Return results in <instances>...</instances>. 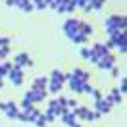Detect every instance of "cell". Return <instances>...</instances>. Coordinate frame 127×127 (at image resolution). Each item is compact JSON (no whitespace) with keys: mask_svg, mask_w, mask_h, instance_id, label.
<instances>
[{"mask_svg":"<svg viewBox=\"0 0 127 127\" xmlns=\"http://www.w3.org/2000/svg\"><path fill=\"white\" fill-rule=\"evenodd\" d=\"M127 27V21H125V16H110L104 23V29L106 31H125Z\"/></svg>","mask_w":127,"mask_h":127,"instance_id":"6da1fadb","label":"cell"},{"mask_svg":"<svg viewBox=\"0 0 127 127\" xmlns=\"http://www.w3.org/2000/svg\"><path fill=\"white\" fill-rule=\"evenodd\" d=\"M23 98L31 100L33 104H37V102H44V100L48 98V91H46V89H29V91L25 93Z\"/></svg>","mask_w":127,"mask_h":127,"instance_id":"7a4b0ae2","label":"cell"},{"mask_svg":"<svg viewBox=\"0 0 127 127\" xmlns=\"http://www.w3.org/2000/svg\"><path fill=\"white\" fill-rule=\"evenodd\" d=\"M8 77H10V81H12V85H14V87H19V85H23V79H25V75H23V67L14 64V67H12V71L8 73Z\"/></svg>","mask_w":127,"mask_h":127,"instance_id":"3957f363","label":"cell"},{"mask_svg":"<svg viewBox=\"0 0 127 127\" xmlns=\"http://www.w3.org/2000/svg\"><path fill=\"white\" fill-rule=\"evenodd\" d=\"M62 31L65 33V37H67V39H71L73 35L79 31V19H75V17H69V19L64 23Z\"/></svg>","mask_w":127,"mask_h":127,"instance_id":"277c9868","label":"cell"},{"mask_svg":"<svg viewBox=\"0 0 127 127\" xmlns=\"http://www.w3.org/2000/svg\"><path fill=\"white\" fill-rule=\"evenodd\" d=\"M96 65H98V69H106V71H110L112 67L116 65V58H114L112 54H106V56L100 58V62L96 64Z\"/></svg>","mask_w":127,"mask_h":127,"instance_id":"5b68a950","label":"cell"},{"mask_svg":"<svg viewBox=\"0 0 127 127\" xmlns=\"http://www.w3.org/2000/svg\"><path fill=\"white\" fill-rule=\"evenodd\" d=\"M95 108H96L98 114H108L110 108H112V102L108 100V96H102L100 100H96V102H95Z\"/></svg>","mask_w":127,"mask_h":127,"instance_id":"8992f818","label":"cell"},{"mask_svg":"<svg viewBox=\"0 0 127 127\" xmlns=\"http://www.w3.org/2000/svg\"><path fill=\"white\" fill-rule=\"evenodd\" d=\"M4 114H6L10 119H17V114H19L17 104L14 102V100H8V102H6V110H4Z\"/></svg>","mask_w":127,"mask_h":127,"instance_id":"52a82bcc","label":"cell"},{"mask_svg":"<svg viewBox=\"0 0 127 127\" xmlns=\"http://www.w3.org/2000/svg\"><path fill=\"white\" fill-rule=\"evenodd\" d=\"M14 64H16V65H21V67H31L33 60L27 54H17L16 58H14Z\"/></svg>","mask_w":127,"mask_h":127,"instance_id":"ba28073f","label":"cell"},{"mask_svg":"<svg viewBox=\"0 0 127 127\" xmlns=\"http://www.w3.org/2000/svg\"><path fill=\"white\" fill-rule=\"evenodd\" d=\"M79 33L85 37V39H89L93 33H95V27L91 23H85V21H79Z\"/></svg>","mask_w":127,"mask_h":127,"instance_id":"9c48e42d","label":"cell"},{"mask_svg":"<svg viewBox=\"0 0 127 127\" xmlns=\"http://www.w3.org/2000/svg\"><path fill=\"white\" fill-rule=\"evenodd\" d=\"M106 96H108V100H110L112 104H119L121 100H123V95L119 93L118 89H112V93H110V95H106Z\"/></svg>","mask_w":127,"mask_h":127,"instance_id":"30bf717a","label":"cell"},{"mask_svg":"<svg viewBox=\"0 0 127 127\" xmlns=\"http://www.w3.org/2000/svg\"><path fill=\"white\" fill-rule=\"evenodd\" d=\"M48 81H58V83H65V81H67V75H65V73H62L60 71V69H54V71H52V75H50V79Z\"/></svg>","mask_w":127,"mask_h":127,"instance_id":"8fae6325","label":"cell"},{"mask_svg":"<svg viewBox=\"0 0 127 127\" xmlns=\"http://www.w3.org/2000/svg\"><path fill=\"white\" fill-rule=\"evenodd\" d=\"M25 114H27V121H37V119L42 116V112L37 110V108H31V110H23Z\"/></svg>","mask_w":127,"mask_h":127,"instance_id":"7c38bea8","label":"cell"},{"mask_svg":"<svg viewBox=\"0 0 127 127\" xmlns=\"http://www.w3.org/2000/svg\"><path fill=\"white\" fill-rule=\"evenodd\" d=\"M46 91H48V93H52V95H58V93L62 91V83H58V81H48Z\"/></svg>","mask_w":127,"mask_h":127,"instance_id":"4fadbf2b","label":"cell"},{"mask_svg":"<svg viewBox=\"0 0 127 127\" xmlns=\"http://www.w3.org/2000/svg\"><path fill=\"white\" fill-rule=\"evenodd\" d=\"M46 85H48V77H37L33 81L31 89H46Z\"/></svg>","mask_w":127,"mask_h":127,"instance_id":"5bb4252c","label":"cell"},{"mask_svg":"<svg viewBox=\"0 0 127 127\" xmlns=\"http://www.w3.org/2000/svg\"><path fill=\"white\" fill-rule=\"evenodd\" d=\"M93 50H95L100 58H102V56H106V54H110V50H108V48H106V44H102V42H96L95 46H93Z\"/></svg>","mask_w":127,"mask_h":127,"instance_id":"9a60e30c","label":"cell"},{"mask_svg":"<svg viewBox=\"0 0 127 127\" xmlns=\"http://www.w3.org/2000/svg\"><path fill=\"white\" fill-rule=\"evenodd\" d=\"M17 8L19 10H23V12H33V0H21L19 4H17Z\"/></svg>","mask_w":127,"mask_h":127,"instance_id":"2e32d148","label":"cell"},{"mask_svg":"<svg viewBox=\"0 0 127 127\" xmlns=\"http://www.w3.org/2000/svg\"><path fill=\"white\" fill-rule=\"evenodd\" d=\"M116 48H118L121 54H125V52H127V35H125L121 40H118V42H116Z\"/></svg>","mask_w":127,"mask_h":127,"instance_id":"e0dca14e","label":"cell"},{"mask_svg":"<svg viewBox=\"0 0 127 127\" xmlns=\"http://www.w3.org/2000/svg\"><path fill=\"white\" fill-rule=\"evenodd\" d=\"M42 116H44V118H46V121L50 123V121H54V119H56V112H54V108H50V106H48Z\"/></svg>","mask_w":127,"mask_h":127,"instance_id":"ac0fdd59","label":"cell"},{"mask_svg":"<svg viewBox=\"0 0 127 127\" xmlns=\"http://www.w3.org/2000/svg\"><path fill=\"white\" fill-rule=\"evenodd\" d=\"M69 40H71V42H75V44H85V42H87V39H85V37H83V35H81L79 31L75 33V35H73V37H71Z\"/></svg>","mask_w":127,"mask_h":127,"instance_id":"d6986e66","label":"cell"},{"mask_svg":"<svg viewBox=\"0 0 127 127\" xmlns=\"http://www.w3.org/2000/svg\"><path fill=\"white\" fill-rule=\"evenodd\" d=\"M77 8V6H75V4H73L71 0H67V2H65V4H64V14H71L73 10Z\"/></svg>","mask_w":127,"mask_h":127,"instance_id":"ffe728a7","label":"cell"},{"mask_svg":"<svg viewBox=\"0 0 127 127\" xmlns=\"http://www.w3.org/2000/svg\"><path fill=\"white\" fill-rule=\"evenodd\" d=\"M12 67H14V64H10V62H2L0 64V69L4 71V75H8V73L12 71Z\"/></svg>","mask_w":127,"mask_h":127,"instance_id":"44dd1931","label":"cell"},{"mask_svg":"<svg viewBox=\"0 0 127 127\" xmlns=\"http://www.w3.org/2000/svg\"><path fill=\"white\" fill-rule=\"evenodd\" d=\"M10 56V46H0V60L4 62V58Z\"/></svg>","mask_w":127,"mask_h":127,"instance_id":"7402d4cb","label":"cell"},{"mask_svg":"<svg viewBox=\"0 0 127 127\" xmlns=\"http://www.w3.org/2000/svg\"><path fill=\"white\" fill-rule=\"evenodd\" d=\"M104 2L106 0H91V6H93V10H100L104 6Z\"/></svg>","mask_w":127,"mask_h":127,"instance_id":"603a6c76","label":"cell"},{"mask_svg":"<svg viewBox=\"0 0 127 127\" xmlns=\"http://www.w3.org/2000/svg\"><path fill=\"white\" fill-rule=\"evenodd\" d=\"M91 52H93V48H81V58H85V60H89L91 58Z\"/></svg>","mask_w":127,"mask_h":127,"instance_id":"cb8c5ba5","label":"cell"},{"mask_svg":"<svg viewBox=\"0 0 127 127\" xmlns=\"http://www.w3.org/2000/svg\"><path fill=\"white\" fill-rule=\"evenodd\" d=\"M118 91L121 93V95H125V93H127V79H125V77H121V85H119Z\"/></svg>","mask_w":127,"mask_h":127,"instance_id":"d4e9b609","label":"cell"},{"mask_svg":"<svg viewBox=\"0 0 127 127\" xmlns=\"http://www.w3.org/2000/svg\"><path fill=\"white\" fill-rule=\"evenodd\" d=\"M21 108H23V110H31V108H35V104H33L31 100L23 98V102H21Z\"/></svg>","mask_w":127,"mask_h":127,"instance_id":"484cf974","label":"cell"},{"mask_svg":"<svg viewBox=\"0 0 127 127\" xmlns=\"http://www.w3.org/2000/svg\"><path fill=\"white\" fill-rule=\"evenodd\" d=\"M35 123H37V127H46V125H48V121H46V118H44V116H40Z\"/></svg>","mask_w":127,"mask_h":127,"instance_id":"4316f807","label":"cell"},{"mask_svg":"<svg viewBox=\"0 0 127 127\" xmlns=\"http://www.w3.org/2000/svg\"><path fill=\"white\" fill-rule=\"evenodd\" d=\"M91 95H93V98H95V102L96 100H100V98H102V93H100V91H98V89H93V93H91Z\"/></svg>","mask_w":127,"mask_h":127,"instance_id":"83f0119b","label":"cell"},{"mask_svg":"<svg viewBox=\"0 0 127 127\" xmlns=\"http://www.w3.org/2000/svg\"><path fill=\"white\" fill-rule=\"evenodd\" d=\"M77 106H79V104H77V100H75V98H69V100H67V108H69V110L77 108Z\"/></svg>","mask_w":127,"mask_h":127,"instance_id":"f1b7e54d","label":"cell"},{"mask_svg":"<svg viewBox=\"0 0 127 127\" xmlns=\"http://www.w3.org/2000/svg\"><path fill=\"white\" fill-rule=\"evenodd\" d=\"M0 46H10V39L8 37H2V35H0Z\"/></svg>","mask_w":127,"mask_h":127,"instance_id":"f546056e","label":"cell"},{"mask_svg":"<svg viewBox=\"0 0 127 127\" xmlns=\"http://www.w3.org/2000/svg\"><path fill=\"white\" fill-rule=\"evenodd\" d=\"M83 93H89V95H91V93H93V87H91L89 83H83Z\"/></svg>","mask_w":127,"mask_h":127,"instance_id":"4dcf8cb0","label":"cell"},{"mask_svg":"<svg viewBox=\"0 0 127 127\" xmlns=\"http://www.w3.org/2000/svg\"><path fill=\"white\" fill-rule=\"evenodd\" d=\"M110 73H112V75H114V77H119V69H118V67H116V65H114V67H112V69H110Z\"/></svg>","mask_w":127,"mask_h":127,"instance_id":"1f68e13d","label":"cell"},{"mask_svg":"<svg viewBox=\"0 0 127 127\" xmlns=\"http://www.w3.org/2000/svg\"><path fill=\"white\" fill-rule=\"evenodd\" d=\"M19 2H21V0H6V4H8V6H17Z\"/></svg>","mask_w":127,"mask_h":127,"instance_id":"d6a6232c","label":"cell"},{"mask_svg":"<svg viewBox=\"0 0 127 127\" xmlns=\"http://www.w3.org/2000/svg\"><path fill=\"white\" fill-rule=\"evenodd\" d=\"M0 110H2V112L6 110V102H0Z\"/></svg>","mask_w":127,"mask_h":127,"instance_id":"836d02e7","label":"cell"},{"mask_svg":"<svg viewBox=\"0 0 127 127\" xmlns=\"http://www.w3.org/2000/svg\"><path fill=\"white\" fill-rule=\"evenodd\" d=\"M4 77H6V75H4V71H2V69H0V81L4 79Z\"/></svg>","mask_w":127,"mask_h":127,"instance_id":"e575fe53","label":"cell"},{"mask_svg":"<svg viewBox=\"0 0 127 127\" xmlns=\"http://www.w3.org/2000/svg\"><path fill=\"white\" fill-rule=\"evenodd\" d=\"M71 127H81V125H79V123H77V121H75V123H73V125H71Z\"/></svg>","mask_w":127,"mask_h":127,"instance_id":"d590c367","label":"cell"},{"mask_svg":"<svg viewBox=\"0 0 127 127\" xmlns=\"http://www.w3.org/2000/svg\"><path fill=\"white\" fill-rule=\"evenodd\" d=\"M0 91H2V81H0Z\"/></svg>","mask_w":127,"mask_h":127,"instance_id":"8d00e7d4","label":"cell"}]
</instances>
